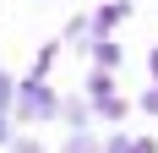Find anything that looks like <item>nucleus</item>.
<instances>
[{"mask_svg":"<svg viewBox=\"0 0 158 153\" xmlns=\"http://www.w3.org/2000/svg\"><path fill=\"white\" fill-rule=\"evenodd\" d=\"M147 76H153V82H158V44L147 49Z\"/></svg>","mask_w":158,"mask_h":153,"instance_id":"12","label":"nucleus"},{"mask_svg":"<svg viewBox=\"0 0 158 153\" xmlns=\"http://www.w3.org/2000/svg\"><path fill=\"white\" fill-rule=\"evenodd\" d=\"M136 109H142V115H158V82H147V88H142V98H136Z\"/></svg>","mask_w":158,"mask_h":153,"instance_id":"10","label":"nucleus"},{"mask_svg":"<svg viewBox=\"0 0 158 153\" xmlns=\"http://www.w3.org/2000/svg\"><path fill=\"white\" fill-rule=\"evenodd\" d=\"M114 93H120V88H114V71H98V66H93V71H87V104L114 98Z\"/></svg>","mask_w":158,"mask_h":153,"instance_id":"6","label":"nucleus"},{"mask_svg":"<svg viewBox=\"0 0 158 153\" xmlns=\"http://www.w3.org/2000/svg\"><path fill=\"white\" fill-rule=\"evenodd\" d=\"M11 148H16V153H44L38 142H33V137H11Z\"/></svg>","mask_w":158,"mask_h":153,"instance_id":"11","label":"nucleus"},{"mask_svg":"<svg viewBox=\"0 0 158 153\" xmlns=\"http://www.w3.org/2000/svg\"><path fill=\"white\" fill-rule=\"evenodd\" d=\"M131 16V0H104L93 16H87V28H93V38H114V28Z\"/></svg>","mask_w":158,"mask_h":153,"instance_id":"2","label":"nucleus"},{"mask_svg":"<svg viewBox=\"0 0 158 153\" xmlns=\"http://www.w3.org/2000/svg\"><path fill=\"white\" fill-rule=\"evenodd\" d=\"M104 153H158V137H126V131H114V137H104Z\"/></svg>","mask_w":158,"mask_h":153,"instance_id":"3","label":"nucleus"},{"mask_svg":"<svg viewBox=\"0 0 158 153\" xmlns=\"http://www.w3.org/2000/svg\"><path fill=\"white\" fill-rule=\"evenodd\" d=\"M93 115H98V120H126V115H131V98H120V93H114V98H98Z\"/></svg>","mask_w":158,"mask_h":153,"instance_id":"7","label":"nucleus"},{"mask_svg":"<svg viewBox=\"0 0 158 153\" xmlns=\"http://www.w3.org/2000/svg\"><path fill=\"white\" fill-rule=\"evenodd\" d=\"M11 104H16V82L0 71V115H11Z\"/></svg>","mask_w":158,"mask_h":153,"instance_id":"9","label":"nucleus"},{"mask_svg":"<svg viewBox=\"0 0 158 153\" xmlns=\"http://www.w3.org/2000/svg\"><path fill=\"white\" fill-rule=\"evenodd\" d=\"M11 115L16 120H60V93L49 88V82H38V76H22V82H16V104H11Z\"/></svg>","mask_w":158,"mask_h":153,"instance_id":"1","label":"nucleus"},{"mask_svg":"<svg viewBox=\"0 0 158 153\" xmlns=\"http://www.w3.org/2000/svg\"><path fill=\"white\" fill-rule=\"evenodd\" d=\"M60 153H104V142H98L93 131H71V137L60 142Z\"/></svg>","mask_w":158,"mask_h":153,"instance_id":"8","label":"nucleus"},{"mask_svg":"<svg viewBox=\"0 0 158 153\" xmlns=\"http://www.w3.org/2000/svg\"><path fill=\"white\" fill-rule=\"evenodd\" d=\"M87 55H93V66H98V71H114V66L126 60V49L114 44V38H93V44H87Z\"/></svg>","mask_w":158,"mask_h":153,"instance_id":"4","label":"nucleus"},{"mask_svg":"<svg viewBox=\"0 0 158 153\" xmlns=\"http://www.w3.org/2000/svg\"><path fill=\"white\" fill-rule=\"evenodd\" d=\"M60 120L71 126V131H87V120H93V104H82V98H60Z\"/></svg>","mask_w":158,"mask_h":153,"instance_id":"5","label":"nucleus"}]
</instances>
